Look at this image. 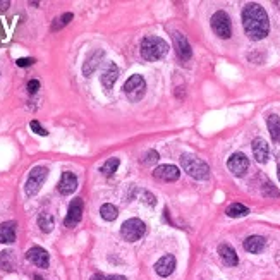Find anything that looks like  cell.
<instances>
[{
    "instance_id": "obj_6",
    "label": "cell",
    "mask_w": 280,
    "mask_h": 280,
    "mask_svg": "<svg viewBox=\"0 0 280 280\" xmlns=\"http://www.w3.org/2000/svg\"><path fill=\"white\" fill-rule=\"evenodd\" d=\"M146 232V225L139 218H129L122 224L121 227V236L126 239L127 242H134L138 239H141Z\"/></svg>"
},
{
    "instance_id": "obj_22",
    "label": "cell",
    "mask_w": 280,
    "mask_h": 280,
    "mask_svg": "<svg viewBox=\"0 0 280 280\" xmlns=\"http://www.w3.org/2000/svg\"><path fill=\"white\" fill-rule=\"evenodd\" d=\"M14 265H16L14 253L12 251H2L0 253V268L6 271H12L14 270Z\"/></svg>"
},
{
    "instance_id": "obj_34",
    "label": "cell",
    "mask_w": 280,
    "mask_h": 280,
    "mask_svg": "<svg viewBox=\"0 0 280 280\" xmlns=\"http://www.w3.org/2000/svg\"><path fill=\"white\" fill-rule=\"evenodd\" d=\"M89 280H109V277H105V275H102V273H95Z\"/></svg>"
},
{
    "instance_id": "obj_31",
    "label": "cell",
    "mask_w": 280,
    "mask_h": 280,
    "mask_svg": "<svg viewBox=\"0 0 280 280\" xmlns=\"http://www.w3.org/2000/svg\"><path fill=\"white\" fill-rule=\"evenodd\" d=\"M38 89H40V81L38 79H31L30 83H28V91H30L31 95H35Z\"/></svg>"
},
{
    "instance_id": "obj_11",
    "label": "cell",
    "mask_w": 280,
    "mask_h": 280,
    "mask_svg": "<svg viewBox=\"0 0 280 280\" xmlns=\"http://www.w3.org/2000/svg\"><path fill=\"white\" fill-rule=\"evenodd\" d=\"M26 259L30 263H33L38 268H48V263H50V258H48V253L40 246H35V248L28 249Z\"/></svg>"
},
{
    "instance_id": "obj_36",
    "label": "cell",
    "mask_w": 280,
    "mask_h": 280,
    "mask_svg": "<svg viewBox=\"0 0 280 280\" xmlns=\"http://www.w3.org/2000/svg\"><path fill=\"white\" fill-rule=\"evenodd\" d=\"M109 280H127V278L122 277V275H110Z\"/></svg>"
},
{
    "instance_id": "obj_27",
    "label": "cell",
    "mask_w": 280,
    "mask_h": 280,
    "mask_svg": "<svg viewBox=\"0 0 280 280\" xmlns=\"http://www.w3.org/2000/svg\"><path fill=\"white\" fill-rule=\"evenodd\" d=\"M71 19H72V14H71V12H65L64 16H60V18H57L55 21H53V24H52V30H53V31L60 30V28H64L65 24L71 23Z\"/></svg>"
},
{
    "instance_id": "obj_14",
    "label": "cell",
    "mask_w": 280,
    "mask_h": 280,
    "mask_svg": "<svg viewBox=\"0 0 280 280\" xmlns=\"http://www.w3.org/2000/svg\"><path fill=\"white\" fill-rule=\"evenodd\" d=\"M175 268V258L174 254H165L155 263V271L160 277H168L172 275V271Z\"/></svg>"
},
{
    "instance_id": "obj_18",
    "label": "cell",
    "mask_w": 280,
    "mask_h": 280,
    "mask_svg": "<svg viewBox=\"0 0 280 280\" xmlns=\"http://www.w3.org/2000/svg\"><path fill=\"white\" fill-rule=\"evenodd\" d=\"M16 241V222H4L0 224V242L12 244Z\"/></svg>"
},
{
    "instance_id": "obj_38",
    "label": "cell",
    "mask_w": 280,
    "mask_h": 280,
    "mask_svg": "<svg viewBox=\"0 0 280 280\" xmlns=\"http://www.w3.org/2000/svg\"><path fill=\"white\" fill-rule=\"evenodd\" d=\"M277 174H278V180H280V165H278V168H277Z\"/></svg>"
},
{
    "instance_id": "obj_33",
    "label": "cell",
    "mask_w": 280,
    "mask_h": 280,
    "mask_svg": "<svg viewBox=\"0 0 280 280\" xmlns=\"http://www.w3.org/2000/svg\"><path fill=\"white\" fill-rule=\"evenodd\" d=\"M143 198H145V200H143L145 203H148L150 207H155L156 201H155V196L151 195V193H145V195H143Z\"/></svg>"
},
{
    "instance_id": "obj_17",
    "label": "cell",
    "mask_w": 280,
    "mask_h": 280,
    "mask_svg": "<svg viewBox=\"0 0 280 280\" xmlns=\"http://www.w3.org/2000/svg\"><path fill=\"white\" fill-rule=\"evenodd\" d=\"M253 155L254 158H256V162L259 163H265L266 160H268V145H266V141L263 138H256L253 139Z\"/></svg>"
},
{
    "instance_id": "obj_3",
    "label": "cell",
    "mask_w": 280,
    "mask_h": 280,
    "mask_svg": "<svg viewBox=\"0 0 280 280\" xmlns=\"http://www.w3.org/2000/svg\"><path fill=\"white\" fill-rule=\"evenodd\" d=\"M180 165H182L184 172H188V175H191L196 180H205L210 175V167L207 165V162H203L195 155L184 153L180 156Z\"/></svg>"
},
{
    "instance_id": "obj_29",
    "label": "cell",
    "mask_w": 280,
    "mask_h": 280,
    "mask_svg": "<svg viewBox=\"0 0 280 280\" xmlns=\"http://www.w3.org/2000/svg\"><path fill=\"white\" fill-rule=\"evenodd\" d=\"M263 195H265V196H271V198H278L280 196V191H278V189H275V186L271 182H266L265 186H263Z\"/></svg>"
},
{
    "instance_id": "obj_28",
    "label": "cell",
    "mask_w": 280,
    "mask_h": 280,
    "mask_svg": "<svg viewBox=\"0 0 280 280\" xmlns=\"http://www.w3.org/2000/svg\"><path fill=\"white\" fill-rule=\"evenodd\" d=\"M158 158H160V155L156 153L155 150H150V151H146L145 156H143V163H145V165H151V163L158 162Z\"/></svg>"
},
{
    "instance_id": "obj_13",
    "label": "cell",
    "mask_w": 280,
    "mask_h": 280,
    "mask_svg": "<svg viewBox=\"0 0 280 280\" xmlns=\"http://www.w3.org/2000/svg\"><path fill=\"white\" fill-rule=\"evenodd\" d=\"M59 193L64 196L67 195H72L74 191L77 189V177L72 174V172H64L62 177H60L59 180Z\"/></svg>"
},
{
    "instance_id": "obj_9",
    "label": "cell",
    "mask_w": 280,
    "mask_h": 280,
    "mask_svg": "<svg viewBox=\"0 0 280 280\" xmlns=\"http://www.w3.org/2000/svg\"><path fill=\"white\" fill-rule=\"evenodd\" d=\"M172 36H174V47H175L177 57H179L182 62H188V60L193 57V50H191V45H189L188 38L179 31H175Z\"/></svg>"
},
{
    "instance_id": "obj_35",
    "label": "cell",
    "mask_w": 280,
    "mask_h": 280,
    "mask_svg": "<svg viewBox=\"0 0 280 280\" xmlns=\"http://www.w3.org/2000/svg\"><path fill=\"white\" fill-rule=\"evenodd\" d=\"M9 6H11V2H9V0H4V2H0V11H6Z\"/></svg>"
},
{
    "instance_id": "obj_5",
    "label": "cell",
    "mask_w": 280,
    "mask_h": 280,
    "mask_svg": "<svg viewBox=\"0 0 280 280\" xmlns=\"http://www.w3.org/2000/svg\"><path fill=\"white\" fill-rule=\"evenodd\" d=\"M124 93L131 102H139L146 93V81L143 76L134 74L124 83Z\"/></svg>"
},
{
    "instance_id": "obj_2",
    "label": "cell",
    "mask_w": 280,
    "mask_h": 280,
    "mask_svg": "<svg viewBox=\"0 0 280 280\" xmlns=\"http://www.w3.org/2000/svg\"><path fill=\"white\" fill-rule=\"evenodd\" d=\"M168 43L160 36H146L141 42V57L148 62H155L167 55Z\"/></svg>"
},
{
    "instance_id": "obj_12",
    "label": "cell",
    "mask_w": 280,
    "mask_h": 280,
    "mask_svg": "<svg viewBox=\"0 0 280 280\" xmlns=\"http://www.w3.org/2000/svg\"><path fill=\"white\" fill-rule=\"evenodd\" d=\"M179 175H180L179 168H177L175 165H168V163L156 167L155 172H153L155 179L156 180H162V182H174V180L179 179Z\"/></svg>"
},
{
    "instance_id": "obj_8",
    "label": "cell",
    "mask_w": 280,
    "mask_h": 280,
    "mask_svg": "<svg viewBox=\"0 0 280 280\" xmlns=\"http://www.w3.org/2000/svg\"><path fill=\"white\" fill-rule=\"evenodd\" d=\"M227 167L236 177H241L246 174V170L249 168V160L244 153H234L229 156Z\"/></svg>"
},
{
    "instance_id": "obj_20",
    "label": "cell",
    "mask_w": 280,
    "mask_h": 280,
    "mask_svg": "<svg viewBox=\"0 0 280 280\" xmlns=\"http://www.w3.org/2000/svg\"><path fill=\"white\" fill-rule=\"evenodd\" d=\"M263 248H265V237H261V236H249L244 241V249L248 251V253L258 254V253H261Z\"/></svg>"
},
{
    "instance_id": "obj_10",
    "label": "cell",
    "mask_w": 280,
    "mask_h": 280,
    "mask_svg": "<svg viewBox=\"0 0 280 280\" xmlns=\"http://www.w3.org/2000/svg\"><path fill=\"white\" fill-rule=\"evenodd\" d=\"M81 218H83V200H81V198H76V200L71 201V205H69L67 217H65V220H64L65 227H74V225H77L81 222Z\"/></svg>"
},
{
    "instance_id": "obj_15",
    "label": "cell",
    "mask_w": 280,
    "mask_h": 280,
    "mask_svg": "<svg viewBox=\"0 0 280 280\" xmlns=\"http://www.w3.org/2000/svg\"><path fill=\"white\" fill-rule=\"evenodd\" d=\"M117 77H119V67L114 62H110L105 67V71L102 72V84H104V88L107 89V91H110V89L114 88Z\"/></svg>"
},
{
    "instance_id": "obj_1",
    "label": "cell",
    "mask_w": 280,
    "mask_h": 280,
    "mask_svg": "<svg viewBox=\"0 0 280 280\" xmlns=\"http://www.w3.org/2000/svg\"><path fill=\"white\" fill-rule=\"evenodd\" d=\"M242 26H244L248 38L254 40V42L263 40L270 31V21L266 11L259 4H248L242 9Z\"/></svg>"
},
{
    "instance_id": "obj_23",
    "label": "cell",
    "mask_w": 280,
    "mask_h": 280,
    "mask_svg": "<svg viewBox=\"0 0 280 280\" xmlns=\"http://www.w3.org/2000/svg\"><path fill=\"white\" fill-rule=\"evenodd\" d=\"M38 225H40V229H42V232H45V234L52 232V229H53V217L48 212H42V213H40V217H38Z\"/></svg>"
},
{
    "instance_id": "obj_26",
    "label": "cell",
    "mask_w": 280,
    "mask_h": 280,
    "mask_svg": "<svg viewBox=\"0 0 280 280\" xmlns=\"http://www.w3.org/2000/svg\"><path fill=\"white\" fill-rule=\"evenodd\" d=\"M119 165H121V160H119V158H109L104 163V167H102V174L107 175V177L114 175L115 170L119 168Z\"/></svg>"
},
{
    "instance_id": "obj_25",
    "label": "cell",
    "mask_w": 280,
    "mask_h": 280,
    "mask_svg": "<svg viewBox=\"0 0 280 280\" xmlns=\"http://www.w3.org/2000/svg\"><path fill=\"white\" fill-rule=\"evenodd\" d=\"M248 213H249V208L244 207V205H241V203H234L227 208V215L232 218L244 217V215H248Z\"/></svg>"
},
{
    "instance_id": "obj_32",
    "label": "cell",
    "mask_w": 280,
    "mask_h": 280,
    "mask_svg": "<svg viewBox=\"0 0 280 280\" xmlns=\"http://www.w3.org/2000/svg\"><path fill=\"white\" fill-rule=\"evenodd\" d=\"M33 64H35V59H30V57H26V59H18L19 67H28V65H33Z\"/></svg>"
},
{
    "instance_id": "obj_37",
    "label": "cell",
    "mask_w": 280,
    "mask_h": 280,
    "mask_svg": "<svg viewBox=\"0 0 280 280\" xmlns=\"http://www.w3.org/2000/svg\"><path fill=\"white\" fill-rule=\"evenodd\" d=\"M33 280H43V278L40 277V275H35V277H33Z\"/></svg>"
},
{
    "instance_id": "obj_21",
    "label": "cell",
    "mask_w": 280,
    "mask_h": 280,
    "mask_svg": "<svg viewBox=\"0 0 280 280\" xmlns=\"http://www.w3.org/2000/svg\"><path fill=\"white\" fill-rule=\"evenodd\" d=\"M266 126H268L271 139H273L275 143H280V117L278 115H275V114L268 115V119H266Z\"/></svg>"
},
{
    "instance_id": "obj_30",
    "label": "cell",
    "mask_w": 280,
    "mask_h": 280,
    "mask_svg": "<svg viewBox=\"0 0 280 280\" xmlns=\"http://www.w3.org/2000/svg\"><path fill=\"white\" fill-rule=\"evenodd\" d=\"M30 127L33 129V133H36V134H40V136H47V134H48V131L43 129V127L40 126L38 121H31V122H30Z\"/></svg>"
},
{
    "instance_id": "obj_16",
    "label": "cell",
    "mask_w": 280,
    "mask_h": 280,
    "mask_svg": "<svg viewBox=\"0 0 280 280\" xmlns=\"http://www.w3.org/2000/svg\"><path fill=\"white\" fill-rule=\"evenodd\" d=\"M105 57V52L104 50H95L93 53H89L88 59H86V62L83 65V74L84 76H91V74L97 71V67L100 65L102 59Z\"/></svg>"
},
{
    "instance_id": "obj_4",
    "label": "cell",
    "mask_w": 280,
    "mask_h": 280,
    "mask_svg": "<svg viewBox=\"0 0 280 280\" xmlns=\"http://www.w3.org/2000/svg\"><path fill=\"white\" fill-rule=\"evenodd\" d=\"M210 24H212L213 33L222 40H227L232 35V24H230V18L227 12L224 11H217L215 14L210 19Z\"/></svg>"
},
{
    "instance_id": "obj_19",
    "label": "cell",
    "mask_w": 280,
    "mask_h": 280,
    "mask_svg": "<svg viewBox=\"0 0 280 280\" xmlns=\"http://www.w3.org/2000/svg\"><path fill=\"white\" fill-rule=\"evenodd\" d=\"M218 254H220V258L224 259L225 265H229V266H236L239 263V258H237L236 251H234L232 246H229V244H220V246H218Z\"/></svg>"
},
{
    "instance_id": "obj_7",
    "label": "cell",
    "mask_w": 280,
    "mask_h": 280,
    "mask_svg": "<svg viewBox=\"0 0 280 280\" xmlns=\"http://www.w3.org/2000/svg\"><path fill=\"white\" fill-rule=\"evenodd\" d=\"M48 175V170L47 167H35L33 170L30 172V177H28L26 180V186H24V189H26V195L28 196H35L36 193L42 189L45 179H47Z\"/></svg>"
},
{
    "instance_id": "obj_24",
    "label": "cell",
    "mask_w": 280,
    "mask_h": 280,
    "mask_svg": "<svg viewBox=\"0 0 280 280\" xmlns=\"http://www.w3.org/2000/svg\"><path fill=\"white\" fill-rule=\"evenodd\" d=\"M100 215L107 222H114L115 218H117V215H119V210L115 208L114 205L105 203V205H102V208H100Z\"/></svg>"
}]
</instances>
